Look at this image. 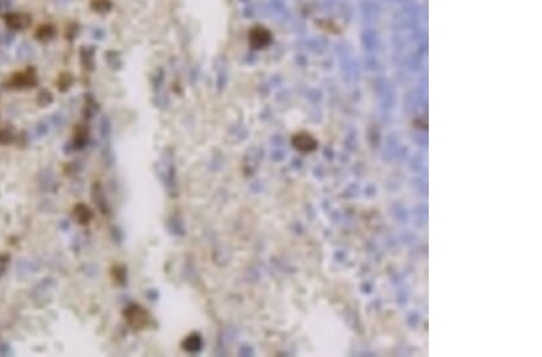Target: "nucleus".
Masks as SVG:
<instances>
[{
    "mask_svg": "<svg viewBox=\"0 0 542 357\" xmlns=\"http://www.w3.org/2000/svg\"><path fill=\"white\" fill-rule=\"evenodd\" d=\"M293 143L296 149L301 150V152H310V150L316 148V142L309 136H298L294 140Z\"/></svg>",
    "mask_w": 542,
    "mask_h": 357,
    "instance_id": "f03ea898",
    "label": "nucleus"
},
{
    "mask_svg": "<svg viewBox=\"0 0 542 357\" xmlns=\"http://www.w3.org/2000/svg\"><path fill=\"white\" fill-rule=\"evenodd\" d=\"M201 345V341H200V338L196 336H191L188 337L187 340L185 341V348L187 349L188 346H192L191 349H189V351H195L198 350L199 348H200Z\"/></svg>",
    "mask_w": 542,
    "mask_h": 357,
    "instance_id": "7ed1b4c3",
    "label": "nucleus"
},
{
    "mask_svg": "<svg viewBox=\"0 0 542 357\" xmlns=\"http://www.w3.org/2000/svg\"><path fill=\"white\" fill-rule=\"evenodd\" d=\"M127 320L133 328H144L150 322V315L140 305H132L127 309Z\"/></svg>",
    "mask_w": 542,
    "mask_h": 357,
    "instance_id": "f257e3e1",
    "label": "nucleus"
}]
</instances>
